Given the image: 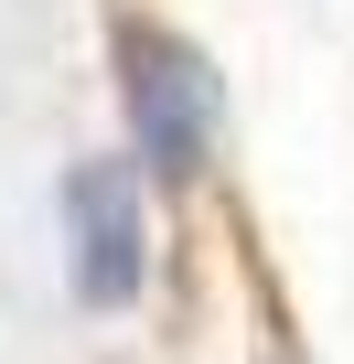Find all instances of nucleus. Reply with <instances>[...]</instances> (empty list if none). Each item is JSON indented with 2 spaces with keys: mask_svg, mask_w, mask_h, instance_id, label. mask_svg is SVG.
Masks as SVG:
<instances>
[{
  "mask_svg": "<svg viewBox=\"0 0 354 364\" xmlns=\"http://www.w3.org/2000/svg\"><path fill=\"white\" fill-rule=\"evenodd\" d=\"M118 65H129V118H140L150 171H172V182L204 171V150H215V75H204V54L183 33L129 22L118 33Z\"/></svg>",
  "mask_w": 354,
  "mask_h": 364,
  "instance_id": "f257e3e1",
  "label": "nucleus"
},
{
  "mask_svg": "<svg viewBox=\"0 0 354 364\" xmlns=\"http://www.w3.org/2000/svg\"><path fill=\"white\" fill-rule=\"evenodd\" d=\"M65 247H76V300H86V311L140 300L150 236H140V171H129V161H86V171L65 182Z\"/></svg>",
  "mask_w": 354,
  "mask_h": 364,
  "instance_id": "f03ea898",
  "label": "nucleus"
}]
</instances>
